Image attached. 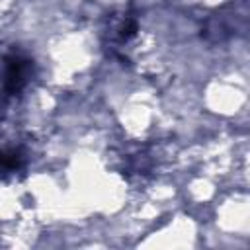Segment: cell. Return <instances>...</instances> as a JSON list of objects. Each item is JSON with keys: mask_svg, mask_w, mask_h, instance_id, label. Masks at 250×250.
I'll return each mask as SVG.
<instances>
[{"mask_svg": "<svg viewBox=\"0 0 250 250\" xmlns=\"http://www.w3.org/2000/svg\"><path fill=\"white\" fill-rule=\"evenodd\" d=\"M23 166H25V154L21 148H16V146L0 148V174L2 176L16 174L23 170Z\"/></svg>", "mask_w": 250, "mask_h": 250, "instance_id": "obj_2", "label": "cell"}, {"mask_svg": "<svg viewBox=\"0 0 250 250\" xmlns=\"http://www.w3.org/2000/svg\"><path fill=\"white\" fill-rule=\"evenodd\" d=\"M33 72L31 61L21 53H12L4 59V72H2V86L6 94H20Z\"/></svg>", "mask_w": 250, "mask_h": 250, "instance_id": "obj_1", "label": "cell"}, {"mask_svg": "<svg viewBox=\"0 0 250 250\" xmlns=\"http://www.w3.org/2000/svg\"><path fill=\"white\" fill-rule=\"evenodd\" d=\"M139 31V23H137V18L133 16H123L115 25H113V39L117 43H129Z\"/></svg>", "mask_w": 250, "mask_h": 250, "instance_id": "obj_3", "label": "cell"}]
</instances>
